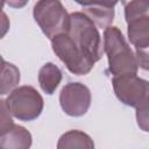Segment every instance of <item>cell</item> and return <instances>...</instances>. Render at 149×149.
Instances as JSON below:
<instances>
[{"label":"cell","instance_id":"cell-14","mask_svg":"<svg viewBox=\"0 0 149 149\" xmlns=\"http://www.w3.org/2000/svg\"><path fill=\"white\" fill-rule=\"evenodd\" d=\"M125 8V19L126 21L140 16L149 15V1L148 0H133V1H122Z\"/></svg>","mask_w":149,"mask_h":149},{"label":"cell","instance_id":"cell-15","mask_svg":"<svg viewBox=\"0 0 149 149\" xmlns=\"http://www.w3.org/2000/svg\"><path fill=\"white\" fill-rule=\"evenodd\" d=\"M136 122L143 132H149V100L136 108Z\"/></svg>","mask_w":149,"mask_h":149},{"label":"cell","instance_id":"cell-10","mask_svg":"<svg viewBox=\"0 0 149 149\" xmlns=\"http://www.w3.org/2000/svg\"><path fill=\"white\" fill-rule=\"evenodd\" d=\"M127 22V35L135 49L149 47V15L135 16Z\"/></svg>","mask_w":149,"mask_h":149},{"label":"cell","instance_id":"cell-12","mask_svg":"<svg viewBox=\"0 0 149 149\" xmlns=\"http://www.w3.org/2000/svg\"><path fill=\"white\" fill-rule=\"evenodd\" d=\"M61 81H62V71L56 64L48 62L40 69L38 84L44 93L49 95L54 94L57 87L59 86Z\"/></svg>","mask_w":149,"mask_h":149},{"label":"cell","instance_id":"cell-5","mask_svg":"<svg viewBox=\"0 0 149 149\" xmlns=\"http://www.w3.org/2000/svg\"><path fill=\"white\" fill-rule=\"evenodd\" d=\"M51 48L55 55L73 74H87L94 66V63L85 56L68 34H61L54 37L51 40Z\"/></svg>","mask_w":149,"mask_h":149},{"label":"cell","instance_id":"cell-6","mask_svg":"<svg viewBox=\"0 0 149 149\" xmlns=\"http://www.w3.org/2000/svg\"><path fill=\"white\" fill-rule=\"evenodd\" d=\"M112 86L116 98L135 109L149 100V81L137 76L113 77Z\"/></svg>","mask_w":149,"mask_h":149},{"label":"cell","instance_id":"cell-7","mask_svg":"<svg viewBox=\"0 0 149 149\" xmlns=\"http://www.w3.org/2000/svg\"><path fill=\"white\" fill-rule=\"evenodd\" d=\"M90 88L78 81L68 83L59 93V104L63 112L70 116H81L87 113L91 106Z\"/></svg>","mask_w":149,"mask_h":149},{"label":"cell","instance_id":"cell-13","mask_svg":"<svg viewBox=\"0 0 149 149\" xmlns=\"http://www.w3.org/2000/svg\"><path fill=\"white\" fill-rule=\"evenodd\" d=\"M20 83V70L12 63L1 61V74H0V94L5 95L16 88Z\"/></svg>","mask_w":149,"mask_h":149},{"label":"cell","instance_id":"cell-17","mask_svg":"<svg viewBox=\"0 0 149 149\" xmlns=\"http://www.w3.org/2000/svg\"><path fill=\"white\" fill-rule=\"evenodd\" d=\"M1 128H0V132H3L6 130L7 128H9L12 125H14L13 120H12V114L9 113L8 108H7V105L5 102V100H1Z\"/></svg>","mask_w":149,"mask_h":149},{"label":"cell","instance_id":"cell-2","mask_svg":"<svg viewBox=\"0 0 149 149\" xmlns=\"http://www.w3.org/2000/svg\"><path fill=\"white\" fill-rule=\"evenodd\" d=\"M70 20L71 24L68 35L85 56L95 64L104 54V45L97 26L83 12L71 13Z\"/></svg>","mask_w":149,"mask_h":149},{"label":"cell","instance_id":"cell-16","mask_svg":"<svg viewBox=\"0 0 149 149\" xmlns=\"http://www.w3.org/2000/svg\"><path fill=\"white\" fill-rule=\"evenodd\" d=\"M135 56H136L139 68L146 71H149V47L135 49Z\"/></svg>","mask_w":149,"mask_h":149},{"label":"cell","instance_id":"cell-1","mask_svg":"<svg viewBox=\"0 0 149 149\" xmlns=\"http://www.w3.org/2000/svg\"><path fill=\"white\" fill-rule=\"evenodd\" d=\"M104 52L108 59V72L114 77L137 74L136 56L115 26H109L104 30Z\"/></svg>","mask_w":149,"mask_h":149},{"label":"cell","instance_id":"cell-3","mask_svg":"<svg viewBox=\"0 0 149 149\" xmlns=\"http://www.w3.org/2000/svg\"><path fill=\"white\" fill-rule=\"evenodd\" d=\"M33 16L43 34L50 41L70 30V14L58 0H40L35 3Z\"/></svg>","mask_w":149,"mask_h":149},{"label":"cell","instance_id":"cell-9","mask_svg":"<svg viewBox=\"0 0 149 149\" xmlns=\"http://www.w3.org/2000/svg\"><path fill=\"white\" fill-rule=\"evenodd\" d=\"M0 133V149H30L31 147L30 132L20 125L14 123Z\"/></svg>","mask_w":149,"mask_h":149},{"label":"cell","instance_id":"cell-11","mask_svg":"<svg viewBox=\"0 0 149 149\" xmlns=\"http://www.w3.org/2000/svg\"><path fill=\"white\" fill-rule=\"evenodd\" d=\"M57 149H95L92 137L83 130L71 129L61 135Z\"/></svg>","mask_w":149,"mask_h":149},{"label":"cell","instance_id":"cell-8","mask_svg":"<svg viewBox=\"0 0 149 149\" xmlns=\"http://www.w3.org/2000/svg\"><path fill=\"white\" fill-rule=\"evenodd\" d=\"M83 13L99 28H108L114 20V7L116 2H77Z\"/></svg>","mask_w":149,"mask_h":149},{"label":"cell","instance_id":"cell-4","mask_svg":"<svg viewBox=\"0 0 149 149\" xmlns=\"http://www.w3.org/2000/svg\"><path fill=\"white\" fill-rule=\"evenodd\" d=\"M12 116L20 121L37 119L44 107V101L38 91L29 85L16 87L5 100Z\"/></svg>","mask_w":149,"mask_h":149}]
</instances>
